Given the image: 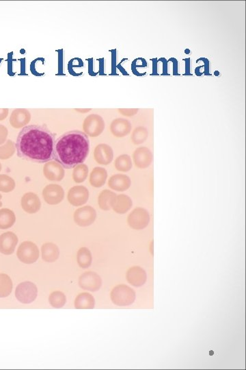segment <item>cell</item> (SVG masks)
<instances>
[{
	"instance_id": "obj_1",
	"label": "cell",
	"mask_w": 246,
	"mask_h": 370,
	"mask_svg": "<svg viewBox=\"0 0 246 370\" xmlns=\"http://www.w3.org/2000/svg\"><path fill=\"white\" fill-rule=\"evenodd\" d=\"M54 136L47 127L31 125L18 134L15 144L18 157L37 162L53 158Z\"/></svg>"
},
{
	"instance_id": "obj_2",
	"label": "cell",
	"mask_w": 246,
	"mask_h": 370,
	"mask_svg": "<svg viewBox=\"0 0 246 370\" xmlns=\"http://www.w3.org/2000/svg\"><path fill=\"white\" fill-rule=\"evenodd\" d=\"M90 140L83 132L72 131L55 141L53 158L67 169L83 163L90 151Z\"/></svg>"
},
{
	"instance_id": "obj_3",
	"label": "cell",
	"mask_w": 246,
	"mask_h": 370,
	"mask_svg": "<svg viewBox=\"0 0 246 370\" xmlns=\"http://www.w3.org/2000/svg\"><path fill=\"white\" fill-rule=\"evenodd\" d=\"M111 300L115 305L130 306L135 302L136 293L134 290L126 285L116 286L110 293Z\"/></svg>"
},
{
	"instance_id": "obj_4",
	"label": "cell",
	"mask_w": 246,
	"mask_h": 370,
	"mask_svg": "<svg viewBox=\"0 0 246 370\" xmlns=\"http://www.w3.org/2000/svg\"><path fill=\"white\" fill-rule=\"evenodd\" d=\"M14 295L20 303L30 304L36 299L37 295H38V289H37L36 285L32 282H23L16 287Z\"/></svg>"
},
{
	"instance_id": "obj_5",
	"label": "cell",
	"mask_w": 246,
	"mask_h": 370,
	"mask_svg": "<svg viewBox=\"0 0 246 370\" xmlns=\"http://www.w3.org/2000/svg\"><path fill=\"white\" fill-rule=\"evenodd\" d=\"M151 221V216L147 209L135 208L127 217V223L133 229L140 230L147 228Z\"/></svg>"
},
{
	"instance_id": "obj_6",
	"label": "cell",
	"mask_w": 246,
	"mask_h": 370,
	"mask_svg": "<svg viewBox=\"0 0 246 370\" xmlns=\"http://www.w3.org/2000/svg\"><path fill=\"white\" fill-rule=\"evenodd\" d=\"M38 246L32 242H24L20 244L16 252L18 258L25 264H33L39 258Z\"/></svg>"
},
{
	"instance_id": "obj_7",
	"label": "cell",
	"mask_w": 246,
	"mask_h": 370,
	"mask_svg": "<svg viewBox=\"0 0 246 370\" xmlns=\"http://www.w3.org/2000/svg\"><path fill=\"white\" fill-rule=\"evenodd\" d=\"M106 126V123L101 116L97 114H91L86 117L83 123V130L86 135L91 137H97L101 135Z\"/></svg>"
},
{
	"instance_id": "obj_8",
	"label": "cell",
	"mask_w": 246,
	"mask_h": 370,
	"mask_svg": "<svg viewBox=\"0 0 246 370\" xmlns=\"http://www.w3.org/2000/svg\"><path fill=\"white\" fill-rule=\"evenodd\" d=\"M73 218L77 225L86 227L92 225L95 221L96 212L91 206H84L76 210Z\"/></svg>"
},
{
	"instance_id": "obj_9",
	"label": "cell",
	"mask_w": 246,
	"mask_h": 370,
	"mask_svg": "<svg viewBox=\"0 0 246 370\" xmlns=\"http://www.w3.org/2000/svg\"><path fill=\"white\" fill-rule=\"evenodd\" d=\"M79 285L86 291H97L101 287L102 279L99 275L93 271H86L80 275Z\"/></svg>"
},
{
	"instance_id": "obj_10",
	"label": "cell",
	"mask_w": 246,
	"mask_h": 370,
	"mask_svg": "<svg viewBox=\"0 0 246 370\" xmlns=\"http://www.w3.org/2000/svg\"><path fill=\"white\" fill-rule=\"evenodd\" d=\"M45 201L50 205L60 203L65 197V191L60 185L51 184L47 185L43 191Z\"/></svg>"
},
{
	"instance_id": "obj_11",
	"label": "cell",
	"mask_w": 246,
	"mask_h": 370,
	"mask_svg": "<svg viewBox=\"0 0 246 370\" xmlns=\"http://www.w3.org/2000/svg\"><path fill=\"white\" fill-rule=\"evenodd\" d=\"M67 198L71 205L80 207L87 202L89 198V191L86 187L77 185L69 189Z\"/></svg>"
},
{
	"instance_id": "obj_12",
	"label": "cell",
	"mask_w": 246,
	"mask_h": 370,
	"mask_svg": "<svg viewBox=\"0 0 246 370\" xmlns=\"http://www.w3.org/2000/svg\"><path fill=\"white\" fill-rule=\"evenodd\" d=\"M153 153L147 147H137L133 154V160L135 165L139 169L149 168L153 162Z\"/></svg>"
},
{
	"instance_id": "obj_13",
	"label": "cell",
	"mask_w": 246,
	"mask_h": 370,
	"mask_svg": "<svg viewBox=\"0 0 246 370\" xmlns=\"http://www.w3.org/2000/svg\"><path fill=\"white\" fill-rule=\"evenodd\" d=\"M43 174L49 180L61 181L65 177V172L63 166L58 162L49 160L45 164Z\"/></svg>"
},
{
	"instance_id": "obj_14",
	"label": "cell",
	"mask_w": 246,
	"mask_h": 370,
	"mask_svg": "<svg viewBox=\"0 0 246 370\" xmlns=\"http://www.w3.org/2000/svg\"><path fill=\"white\" fill-rule=\"evenodd\" d=\"M94 160L97 163L108 165L114 158V151L112 147L106 143L98 144L94 150Z\"/></svg>"
},
{
	"instance_id": "obj_15",
	"label": "cell",
	"mask_w": 246,
	"mask_h": 370,
	"mask_svg": "<svg viewBox=\"0 0 246 370\" xmlns=\"http://www.w3.org/2000/svg\"><path fill=\"white\" fill-rule=\"evenodd\" d=\"M18 242L17 236L14 232H4L0 235V252L5 255L13 254Z\"/></svg>"
},
{
	"instance_id": "obj_16",
	"label": "cell",
	"mask_w": 246,
	"mask_h": 370,
	"mask_svg": "<svg viewBox=\"0 0 246 370\" xmlns=\"http://www.w3.org/2000/svg\"><path fill=\"white\" fill-rule=\"evenodd\" d=\"M127 282L133 287H139L143 286L147 282V274L143 268L139 266H134L129 268L127 271Z\"/></svg>"
},
{
	"instance_id": "obj_17",
	"label": "cell",
	"mask_w": 246,
	"mask_h": 370,
	"mask_svg": "<svg viewBox=\"0 0 246 370\" xmlns=\"http://www.w3.org/2000/svg\"><path fill=\"white\" fill-rule=\"evenodd\" d=\"M31 120V113L26 108H16L10 117V123L14 128H22L28 125Z\"/></svg>"
},
{
	"instance_id": "obj_18",
	"label": "cell",
	"mask_w": 246,
	"mask_h": 370,
	"mask_svg": "<svg viewBox=\"0 0 246 370\" xmlns=\"http://www.w3.org/2000/svg\"><path fill=\"white\" fill-rule=\"evenodd\" d=\"M20 205L26 213L34 214L40 210L41 202L38 195L34 193L28 192L23 195Z\"/></svg>"
},
{
	"instance_id": "obj_19",
	"label": "cell",
	"mask_w": 246,
	"mask_h": 370,
	"mask_svg": "<svg viewBox=\"0 0 246 370\" xmlns=\"http://www.w3.org/2000/svg\"><path fill=\"white\" fill-rule=\"evenodd\" d=\"M132 126L130 121L124 118L114 119L110 124V131L114 137L122 138L131 133Z\"/></svg>"
},
{
	"instance_id": "obj_20",
	"label": "cell",
	"mask_w": 246,
	"mask_h": 370,
	"mask_svg": "<svg viewBox=\"0 0 246 370\" xmlns=\"http://www.w3.org/2000/svg\"><path fill=\"white\" fill-rule=\"evenodd\" d=\"M131 184L130 178L125 174H117L113 175L108 180L109 187L114 191H126L130 187Z\"/></svg>"
},
{
	"instance_id": "obj_21",
	"label": "cell",
	"mask_w": 246,
	"mask_h": 370,
	"mask_svg": "<svg viewBox=\"0 0 246 370\" xmlns=\"http://www.w3.org/2000/svg\"><path fill=\"white\" fill-rule=\"evenodd\" d=\"M132 206L133 201L130 197L125 194H119L116 195L112 209L115 213L125 214L131 209Z\"/></svg>"
},
{
	"instance_id": "obj_22",
	"label": "cell",
	"mask_w": 246,
	"mask_h": 370,
	"mask_svg": "<svg viewBox=\"0 0 246 370\" xmlns=\"http://www.w3.org/2000/svg\"><path fill=\"white\" fill-rule=\"evenodd\" d=\"M41 254H42L43 260L45 262H55L59 256L58 247L53 243H46L41 247Z\"/></svg>"
},
{
	"instance_id": "obj_23",
	"label": "cell",
	"mask_w": 246,
	"mask_h": 370,
	"mask_svg": "<svg viewBox=\"0 0 246 370\" xmlns=\"http://www.w3.org/2000/svg\"><path fill=\"white\" fill-rule=\"evenodd\" d=\"M107 178H108V172L106 169L102 166H96L90 173L89 181L92 187L99 188L104 186Z\"/></svg>"
},
{
	"instance_id": "obj_24",
	"label": "cell",
	"mask_w": 246,
	"mask_h": 370,
	"mask_svg": "<svg viewBox=\"0 0 246 370\" xmlns=\"http://www.w3.org/2000/svg\"><path fill=\"white\" fill-rule=\"evenodd\" d=\"M116 195V193L109 189L102 191L98 197V205L100 209L104 211H110L112 209Z\"/></svg>"
},
{
	"instance_id": "obj_25",
	"label": "cell",
	"mask_w": 246,
	"mask_h": 370,
	"mask_svg": "<svg viewBox=\"0 0 246 370\" xmlns=\"http://www.w3.org/2000/svg\"><path fill=\"white\" fill-rule=\"evenodd\" d=\"M74 305L77 309H92L95 306V300L91 294L84 292L76 297Z\"/></svg>"
},
{
	"instance_id": "obj_26",
	"label": "cell",
	"mask_w": 246,
	"mask_h": 370,
	"mask_svg": "<svg viewBox=\"0 0 246 370\" xmlns=\"http://www.w3.org/2000/svg\"><path fill=\"white\" fill-rule=\"evenodd\" d=\"M15 221V214L12 210L0 209V229L5 230L11 228Z\"/></svg>"
},
{
	"instance_id": "obj_27",
	"label": "cell",
	"mask_w": 246,
	"mask_h": 370,
	"mask_svg": "<svg viewBox=\"0 0 246 370\" xmlns=\"http://www.w3.org/2000/svg\"><path fill=\"white\" fill-rule=\"evenodd\" d=\"M77 264L82 269H87L92 262V256L89 249L82 247L78 250L77 254Z\"/></svg>"
},
{
	"instance_id": "obj_28",
	"label": "cell",
	"mask_w": 246,
	"mask_h": 370,
	"mask_svg": "<svg viewBox=\"0 0 246 370\" xmlns=\"http://www.w3.org/2000/svg\"><path fill=\"white\" fill-rule=\"evenodd\" d=\"M114 166L116 170L122 172H127L132 168L133 162L128 154H122L116 158Z\"/></svg>"
},
{
	"instance_id": "obj_29",
	"label": "cell",
	"mask_w": 246,
	"mask_h": 370,
	"mask_svg": "<svg viewBox=\"0 0 246 370\" xmlns=\"http://www.w3.org/2000/svg\"><path fill=\"white\" fill-rule=\"evenodd\" d=\"M13 284L9 275L1 273L0 275V298H6L11 293Z\"/></svg>"
},
{
	"instance_id": "obj_30",
	"label": "cell",
	"mask_w": 246,
	"mask_h": 370,
	"mask_svg": "<svg viewBox=\"0 0 246 370\" xmlns=\"http://www.w3.org/2000/svg\"><path fill=\"white\" fill-rule=\"evenodd\" d=\"M149 137V131L144 126L135 127L131 134V139L135 145H140L145 143Z\"/></svg>"
},
{
	"instance_id": "obj_31",
	"label": "cell",
	"mask_w": 246,
	"mask_h": 370,
	"mask_svg": "<svg viewBox=\"0 0 246 370\" xmlns=\"http://www.w3.org/2000/svg\"><path fill=\"white\" fill-rule=\"evenodd\" d=\"M49 302L53 308H63L67 302V297H66L65 294L61 291H53L49 295Z\"/></svg>"
},
{
	"instance_id": "obj_32",
	"label": "cell",
	"mask_w": 246,
	"mask_h": 370,
	"mask_svg": "<svg viewBox=\"0 0 246 370\" xmlns=\"http://www.w3.org/2000/svg\"><path fill=\"white\" fill-rule=\"evenodd\" d=\"M88 166L86 164H77L74 168L73 172V179L75 182L81 183L84 182L88 176Z\"/></svg>"
},
{
	"instance_id": "obj_33",
	"label": "cell",
	"mask_w": 246,
	"mask_h": 370,
	"mask_svg": "<svg viewBox=\"0 0 246 370\" xmlns=\"http://www.w3.org/2000/svg\"><path fill=\"white\" fill-rule=\"evenodd\" d=\"M15 150V144L11 140L8 139L3 145H0V158L2 160L8 159L13 156Z\"/></svg>"
},
{
	"instance_id": "obj_34",
	"label": "cell",
	"mask_w": 246,
	"mask_h": 370,
	"mask_svg": "<svg viewBox=\"0 0 246 370\" xmlns=\"http://www.w3.org/2000/svg\"><path fill=\"white\" fill-rule=\"evenodd\" d=\"M15 181L6 174H0V191L4 193L10 192L15 188Z\"/></svg>"
},
{
	"instance_id": "obj_35",
	"label": "cell",
	"mask_w": 246,
	"mask_h": 370,
	"mask_svg": "<svg viewBox=\"0 0 246 370\" xmlns=\"http://www.w3.org/2000/svg\"><path fill=\"white\" fill-rule=\"evenodd\" d=\"M118 112L125 117H132L136 115L139 111L138 108H118Z\"/></svg>"
},
{
	"instance_id": "obj_36",
	"label": "cell",
	"mask_w": 246,
	"mask_h": 370,
	"mask_svg": "<svg viewBox=\"0 0 246 370\" xmlns=\"http://www.w3.org/2000/svg\"><path fill=\"white\" fill-rule=\"evenodd\" d=\"M8 131L7 127L0 124V145L7 141Z\"/></svg>"
},
{
	"instance_id": "obj_37",
	"label": "cell",
	"mask_w": 246,
	"mask_h": 370,
	"mask_svg": "<svg viewBox=\"0 0 246 370\" xmlns=\"http://www.w3.org/2000/svg\"><path fill=\"white\" fill-rule=\"evenodd\" d=\"M8 108H0V121L4 120L8 115Z\"/></svg>"
},
{
	"instance_id": "obj_38",
	"label": "cell",
	"mask_w": 246,
	"mask_h": 370,
	"mask_svg": "<svg viewBox=\"0 0 246 370\" xmlns=\"http://www.w3.org/2000/svg\"><path fill=\"white\" fill-rule=\"evenodd\" d=\"M75 110L77 111V112L86 113L89 112V111L91 110V108H75Z\"/></svg>"
},
{
	"instance_id": "obj_39",
	"label": "cell",
	"mask_w": 246,
	"mask_h": 370,
	"mask_svg": "<svg viewBox=\"0 0 246 370\" xmlns=\"http://www.w3.org/2000/svg\"><path fill=\"white\" fill-rule=\"evenodd\" d=\"M2 195L1 194H0V207H1L2 206Z\"/></svg>"
},
{
	"instance_id": "obj_40",
	"label": "cell",
	"mask_w": 246,
	"mask_h": 370,
	"mask_svg": "<svg viewBox=\"0 0 246 370\" xmlns=\"http://www.w3.org/2000/svg\"><path fill=\"white\" fill-rule=\"evenodd\" d=\"M2 170V164L0 163V171Z\"/></svg>"
},
{
	"instance_id": "obj_41",
	"label": "cell",
	"mask_w": 246,
	"mask_h": 370,
	"mask_svg": "<svg viewBox=\"0 0 246 370\" xmlns=\"http://www.w3.org/2000/svg\"><path fill=\"white\" fill-rule=\"evenodd\" d=\"M0 275H1V273H0Z\"/></svg>"
}]
</instances>
